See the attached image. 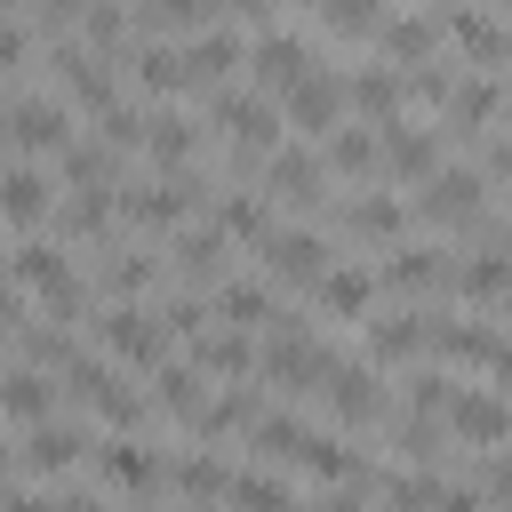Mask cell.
<instances>
[{
	"instance_id": "6da1fadb",
	"label": "cell",
	"mask_w": 512,
	"mask_h": 512,
	"mask_svg": "<svg viewBox=\"0 0 512 512\" xmlns=\"http://www.w3.org/2000/svg\"><path fill=\"white\" fill-rule=\"evenodd\" d=\"M208 200H216V184H208V176H144V184H120L128 224H136V232H152V240H160V232L176 240Z\"/></svg>"
},
{
	"instance_id": "7a4b0ae2",
	"label": "cell",
	"mask_w": 512,
	"mask_h": 512,
	"mask_svg": "<svg viewBox=\"0 0 512 512\" xmlns=\"http://www.w3.org/2000/svg\"><path fill=\"white\" fill-rule=\"evenodd\" d=\"M64 384H72V408L104 416L120 440H128V432H144V424H160V408H152L144 392H128V376H120L112 360H88V352H80V360L64 368Z\"/></svg>"
},
{
	"instance_id": "3957f363",
	"label": "cell",
	"mask_w": 512,
	"mask_h": 512,
	"mask_svg": "<svg viewBox=\"0 0 512 512\" xmlns=\"http://www.w3.org/2000/svg\"><path fill=\"white\" fill-rule=\"evenodd\" d=\"M408 216H424V224H448V232H464V240H472V232L496 216V200H488V176H480L472 160H448V168L424 184V200H416Z\"/></svg>"
},
{
	"instance_id": "277c9868",
	"label": "cell",
	"mask_w": 512,
	"mask_h": 512,
	"mask_svg": "<svg viewBox=\"0 0 512 512\" xmlns=\"http://www.w3.org/2000/svg\"><path fill=\"white\" fill-rule=\"evenodd\" d=\"M200 144H208V120L200 112H184V104H144V168L152 176H192V160H200Z\"/></svg>"
},
{
	"instance_id": "5b68a950",
	"label": "cell",
	"mask_w": 512,
	"mask_h": 512,
	"mask_svg": "<svg viewBox=\"0 0 512 512\" xmlns=\"http://www.w3.org/2000/svg\"><path fill=\"white\" fill-rule=\"evenodd\" d=\"M280 120H288L304 144H328V136L344 128V72H336V64H312V72L280 96Z\"/></svg>"
},
{
	"instance_id": "8992f818",
	"label": "cell",
	"mask_w": 512,
	"mask_h": 512,
	"mask_svg": "<svg viewBox=\"0 0 512 512\" xmlns=\"http://www.w3.org/2000/svg\"><path fill=\"white\" fill-rule=\"evenodd\" d=\"M320 400H328V416H336V432H376L384 416H392V392H384V368H368V360H344L328 384H320Z\"/></svg>"
},
{
	"instance_id": "52a82bcc",
	"label": "cell",
	"mask_w": 512,
	"mask_h": 512,
	"mask_svg": "<svg viewBox=\"0 0 512 512\" xmlns=\"http://www.w3.org/2000/svg\"><path fill=\"white\" fill-rule=\"evenodd\" d=\"M0 136L16 152H64L72 144V104L64 96H40V88H16L0 104Z\"/></svg>"
},
{
	"instance_id": "ba28073f",
	"label": "cell",
	"mask_w": 512,
	"mask_h": 512,
	"mask_svg": "<svg viewBox=\"0 0 512 512\" xmlns=\"http://www.w3.org/2000/svg\"><path fill=\"white\" fill-rule=\"evenodd\" d=\"M440 416H448V440H456V448H472V456H488V448H504V440H512V400H504V392H488V384H456Z\"/></svg>"
},
{
	"instance_id": "9c48e42d",
	"label": "cell",
	"mask_w": 512,
	"mask_h": 512,
	"mask_svg": "<svg viewBox=\"0 0 512 512\" xmlns=\"http://www.w3.org/2000/svg\"><path fill=\"white\" fill-rule=\"evenodd\" d=\"M336 256H328V232L320 224H280L272 232V248H264V280L288 296V288H320V272H328Z\"/></svg>"
},
{
	"instance_id": "30bf717a",
	"label": "cell",
	"mask_w": 512,
	"mask_h": 512,
	"mask_svg": "<svg viewBox=\"0 0 512 512\" xmlns=\"http://www.w3.org/2000/svg\"><path fill=\"white\" fill-rule=\"evenodd\" d=\"M336 72H344V112H360V128H392V120H400L408 88H400V72H392L384 56H352V64H336Z\"/></svg>"
},
{
	"instance_id": "8fae6325",
	"label": "cell",
	"mask_w": 512,
	"mask_h": 512,
	"mask_svg": "<svg viewBox=\"0 0 512 512\" xmlns=\"http://www.w3.org/2000/svg\"><path fill=\"white\" fill-rule=\"evenodd\" d=\"M376 144H384V176L432 184L440 176V152H448V128L440 120H392V128H376Z\"/></svg>"
},
{
	"instance_id": "7c38bea8",
	"label": "cell",
	"mask_w": 512,
	"mask_h": 512,
	"mask_svg": "<svg viewBox=\"0 0 512 512\" xmlns=\"http://www.w3.org/2000/svg\"><path fill=\"white\" fill-rule=\"evenodd\" d=\"M416 216L400 208V200H384V192H344V200H328V224L320 232H336V240H360V248H384V240H400Z\"/></svg>"
},
{
	"instance_id": "4fadbf2b",
	"label": "cell",
	"mask_w": 512,
	"mask_h": 512,
	"mask_svg": "<svg viewBox=\"0 0 512 512\" xmlns=\"http://www.w3.org/2000/svg\"><path fill=\"white\" fill-rule=\"evenodd\" d=\"M96 344H104L112 360H128V368H160L168 328H160L152 312H136V304H104V312H96Z\"/></svg>"
},
{
	"instance_id": "5bb4252c",
	"label": "cell",
	"mask_w": 512,
	"mask_h": 512,
	"mask_svg": "<svg viewBox=\"0 0 512 512\" xmlns=\"http://www.w3.org/2000/svg\"><path fill=\"white\" fill-rule=\"evenodd\" d=\"M208 224L232 240V248H272V232H280V216H272V200H256L248 184H216V200H208Z\"/></svg>"
},
{
	"instance_id": "9a60e30c",
	"label": "cell",
	"mask_w": 512,
	"mask_h": 512,
	"mask_svg": "<svg viewBox=\"0 0 512 512\" xmlns=\"http://www.w3.org/2000/svg\"><path fill=\"white\" fill-rule=\"evenodd\" d=\"M216 312H224V328L256 336V328H272V320L288 312V296H280L264 272H224V280H216Z\"/></svg>"
},
{
	"instance_id": "2e32d148",
	"label": "cell",
	"mask_w": 512,
	"mask_h": 512,
	"mask_svg": "<svg viewBox=\"0 0 512 512\" xmlns=\"http://www.w3.org/2000/svg\"><path fill=\"white\" fill-rule=\"evenodd\" d=\"M264 184L288 200V208H328V168H320V144H280L264 160Z\"/></svg>"
},
{
	"instance_id": "e0dca14e",
	"label": "cell",
	"mask_w": 512,
	"mask_h": 512,
	"mask_svg": "<svg viewBox=\"0 0 512 512\" xmlns=\"http://www.w3.org/2000/svg\"><path fill=\"white\" fill-rule=\"evenodd\" d=\"M0 224H16V232L56 224V184H48L32 160H8V168H0Z\"/></svg>"
},
{
	"instance_id": "ac0fdd59",
	"label": "cell",
	"mask_w": 512,
	"mask_h": 512,
	"mask_svg": "<svg viewBox=\"0 0 512 512\" xmlns=\"http://www.w3.org/2000/svg\"><path fill=\"white\" fill-rule=\"evenodd\" d=\"M168 256H176L168 272H176V280H192V296H200V288H216V280L232 272V240H224L216 224H184V232L168 240Z\"/></svg>"
},
{
	"instance_id": "d6986e66",
	"label": "cell",
	"mask_w": 512,
	"mask_h": 512,
	"mask_svg": "<svg viewBox=\"0 0 512 512\" xmlns=\"http://www.w3.org/2000/svg\"><path fill=\"white\" fill-rule=\"evenodd\" d=\"M448 272H456V256H448L440 240H408L392 264L376 256V280H384L392 296H432V288H448Z\"/></svg>"
},
{
	"instance_id": "ffe728a7",
	"label": "cell",
	"mask_w": 512,
	"mask_h": 512,
	"mask_svg": "<svg viewBox=\"0 0 512 512\" xmlns=\"http://www.w3.org/2000/svg\"><path fill=\"white\" fill-rule=\"evenodd\" d=\"M440 40H456V48H464V64H512V16L448 8V16H440Z\"/></svg>"
},
{
	"instance_id": "44dd1931",
	"label": "cell",
	"mask_w": 512,
	"mask_h": 512,
	"mask_svg": "<svg viewBox=\"0 0 512 512\" xmlns=\"http://www.w3.org/2000/svg\"><path fill=\"white\" fill-rule=\"evenodd\" d=\"M440 112H448L440 128L480 136L488 120H504V112H512V96H504V80H496V72H456V88H448V104H440Z\"/></svg>"
},
{
	"instance_id": "7402d4cb",
	"label": "cell",
	"mask_w": 512,
	"mask_h": 512,
	"mask_svg": "<svg viewBox=\"0 0 512 512\" xmlns=\"http://www.w3.org/2000/svg\"><path fill=\"white\" fill-rule=\"evenodd\" d=\"M432 320H440V312L368 320V328H360V360H368V368H392V360H416V352H432Z\"/></svg>"
},
{
	"instance_id": "603a6c76",
	"label": "cell",
	"mask_w": 512,
	"mask_h": 512,
	"mask_svg": "<svg viewBox=\"0 0 512 512\" xmlns=\"http://www.w3.org/2000/svg\"><path fill=\"white\" fill-rule=\"evenodd\" d=\"M312 296H320V312H328V320H368V312H376V296H384V280H376V264H328Z\"/></svg>"
},
{
	"instance_id": "cb8c5ba5",
	"label": "cell",
	"mask_w": 512,
	"mask_h": 512,
	"mask_svg": "<svg viewBox=\"0 0 512 512\" xmlns=\"http://www.w3.org/2000/svg\"><path fill=\"white\" fill-rule=\"evenodd\" d=\"M88 456H96V472H104L112 488H128V496H160V480H168L160 448H144V440H104V448H88Z\"/></svg>"
},
{
	"instance_id": "d4e9b609",
	"label": "cell",
	"mask_w": 512,
	"mask_h": 512,
	"mask_svg": "<svg viewBox=\"0 0 512 512\" xmlns=\"http://www.w3.org/2000/svg\"><path fill=\"white\" fill-rule=\"evenodd\" d=\"M80 456H88V424H40V432L24 440V456H16V472L48 480V472H72Z\"/></svg>"
},
{
	"instance_id": "484cf974",
	"label": "cell",
	"mask_w": 512,
	"mask_h": 512,
	"mask_svg": "<svg viewBox=\"0 0 512 512\" xmlns=\"http://www.w3.org/2000/svg\"><path fill=\"white\" fill-rule=\"evenodd\" d=\"M0 416L24 424V432L56 424V384H48L40 368H8V376H0Z\"/></svg>"
},
{
	"instance_id": "4316f807",
	"label": "cell",
	"mask_w": 512,
	"mask_h": 512,
	"mask_svg": "<svg viewBox=\"0 0 512 512\" xmlns=\"http://www.w3.org/2000/svg\"><path fill=\"white\" fill-rule=\"evenodd\" d=\"M312 40H352V48H376V24H384V8H352V0H320V8H304L296 16Z\"/></svg>"
},
{
	"instance_id": "83f0119b",
	"label": "cell",
	"mask_w": 512,
	"mask_h": 512,
	"mask_svg": "<svg viewBox=\"0 0 512 512\" xmlns=\"http://www.w3.org/2000/svg\"><path fill=\"white\" fill-rule=\"evenodd\" d=\"M192 368H208V376H256V336L208 320V328L192 336Z\"/></svg>"
},
{
	"instance_id": "f1b7e54d",
	"label": "cell",
	"mask_w": 512,
	"mask_h": 512,
	"mask_svg": "<svg viewBox=\"0 0 512 512\" xmlns=\"http://www.w3.org/2000/svg\"><path fill=\"white\" fill-rule=\"evenodd\" d=\"M448 288H456L464 304H512V256H488V248H472V256H456Z\"/></svg>"
},
{
	"instance_id": "f546056e",
	"label": "cell",
	"mask_w": 512,
	"mask_h": 512,
	"mask_svg": "<svg viewBox=\"0 0 512 512\" xmlns=\"http://www.w3.org/2000/svg\"><path fill=\"white\" fill-rule=\"evenodd\" d=\"M320 168H328V176H384V144H376V128L344 120V128L320 144Z\"/></svg>"
},
{
	"instance_id": "4dcf8cb0",
	"label": "cell",
	"mask_w": 512,
	"mask_h": 512,
	"mask_svg": "<svg viewBox=\"0 0 512 512\" xmlns=\"http://www.w3.org/2000/svg\"><path fill=\"white\" fill-rule=\"evenodd\" d=\"M256 416H264V400H256V384H232V392H216V400H200V416H192V432H200V440H232V432H256Z\"/></svg>"
},
{
	"instance_id": "1f68e13d",
	"label": "cell",
	"mask_w": 512,
	"mask_h": 512,
	"mask_svg": "<svg viewBox=\"0 0 512 512\" xmlns=\"http://www.w3.org/2000/svg\"><path fill=\"white\" fill-rule=\"evenodd\" d=\"M64 184L72 192H120V152L96 144V136H72L64 144Z\"/></svg>"
},
{
	"instance_id": "d6a6232c",
	"label": "cell",
	"mask_w": 512,
	"mask_h": 512,
	"mask_svg": "<svg viewBox=\"0 0 512 512\" xmlns=\"http://www.w3.org/2000/svg\"><path fill=\"white\" fill-rule=\"evenodd\" d=\"M224 504L232 512H304V496L288 488V472H232Z\"/></svg>"
},
{
	"instance_id": "836d02e7",
	"label": "cell",
	"mask_w": 512,
	"mask_h": 512,
	"mask_svg": "<svg viewBox=\"0 0 512 512\" xmlns=\"http://www.w3.org/2000/svg\"><path fill=\"white\" fill-rule=\"evenodd\" d=\"M112 208H120V192H72V200L56 208V232L80 240V248H96V240L112 232Z\"/></svg>"
},
{
	"instance_id": "e575fe53",
	"label": "cell",
	"mask_w": 512,
	"mask_h": 512,
	"mask_svg": "<svg viewBox=\"0 0 512 512\" xmlns=\"http://www.w3.org/2000/svg\"><path fill=\"white\" fill-rule=\"evenodd\" d=\"M168 480H176L184 496H200V504H216V496L232 488V464H224V456H208V448H192V456H176V464H168Z\"/></svg>"
},
{
	"instance_id": "d590c367",
	"label": "cell",
	"mask_w": 512,
	"mask_h": 512,
	"mask_svg": "<svg viewBox=\"0 0 512 512\" xmlns=\"http://www.w3.org/2000/svg\"><path fill=\"white\" fill-rule=\"evenodd\" d=\"M200 400H208V392H200V376H192V368H160V392H152V408H160V416H200Z\"/></svg>"
},
{
	"instance_id": "8d00e7d4",
	"label": "cell",
	"mask_w": 512,
	"mask_h": 512,
	"mask_svg": "<svg viewBox=\"0 0 512 512\" xmlns=\"http://www.w3.org/2000/svg\"><path fill=\"white\" fill-rule=\"evenodd\" d=\"M448 392H456V384H448L440 368H416V376L400 384V400H408V416H440V408H448Z\"/></svg>"
},
{
	"instance_id": "74e56055",
	"label": "cell",
	"mask_w": 512,
	"mask_h": 512,
	"mask_svg": "<svg viewBox=\"0 0 512 512\" xmlns=\"http://www.w3.org/2000/svg\"><path fill=\"white\" fill-rule=\"evenodd\" d=\"M368 504H376V496H368L360 480H344V488H320V496H312L304 512H368Z\"/></svg>"
},
{
	"instance_id": "f35d334b",
	"label": "cell",
	"mask_w": 512,
	"mask_h": 512,
	"mask_svg": "<svg viewBox=\"0 0 512 512\" xmlns=\"http://www.w3.org/2000/svg\"><path fill=\"white\" fill-rule=\"evenodd\" d=\"M488 184H512V136H496V144H480V160H472Z\"/></svg>"
},
{
	"instance_id": "ab89813d",
	"label": "cell",
	"mask_w": 512,
	"mask_h": 512,
	"mask_svg": "<svg viewBox=\"0 0 512 512\" xmlns=\"http://www.w3.org/2000/svg\"><path fill=\"white\" fill-rule=\"evenodd\" d=\"M432 512H488V504H480V488H472V480H448Z\"/></svg>"
},
{
	"instance_id": "60d3db41",
	"label": "cell",
	"mask_w": 512,
	"mask_h": 512,
	"mask_svg": "<svg viewBox=\"0 0 512 512\" xmlns=\"http://www.w3.org/2000/svg\"><path fill=\"white\" fill-rule=\"evenodd\" d=\"M0 328H8V336H16V328H24V304H16V296H8V288H0Z\"/></svg>"
},
{
	"instance_id": "b9f144b4",
	"label": "cell",
	"mask_w": 512,
	"mask_h": 512,
	"mask_svg": "<svg viewBox=\"0 0 512 512\" xmlns=\"http://www.w3.org/2000/svg\"><path fill=\"white\" fill-rule=\"evenodd\" d=\"M0 480H16V448L8 440H0Z\"/></svg>"
},
{
	"instance_id": "7bdbcfd3",
	"label": "cell",
	"mask_w": 512,
	"mask_h": 512,
	"mask_svg": "<svg viewBox=\"0 0 512 512\" xmlns=\"http://www.w3.org/2000/svg\"><path fill=\"white\" fill-rule=\"evenodd\" d=\"M504 96H512V64H504Z\"/></svg>"
}]
</instances>
